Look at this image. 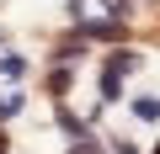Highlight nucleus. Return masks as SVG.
Wrapping results in <instances>:
<instances>
[{"label": "nucleus", "instance_id": "nucleus-1", "mask_svg": "<svg viewBox=\"0 0 160 154\" xmlns=\"http://www.w3.org/2000/svg\"><path fill=\"white\" fill-rule=\"evenodd\" d=\"M133 112H139V117H149V122H155V117H160V101H155V96H144V101H133Z\"/></svg>", "mask_w": 160, "mask_h": 154}, {"label": "nucleus", "instance_id": "nucleus-2", "mask_svg": "<svg viewBox=\"0 0 160 154\" xmlns=\"http://www.w3.org/2000/svg\"><path fill=\"white\" fill-rule=\"evenodd\" d=\"M75 154H96V149H91V143H75Z\"/></svg>", "mask_w": 160, "mask_h": 154}, {"label": "nucleus", "instance_id": "nucleus-3", "mask_svg": "<svg viewBox=\"0 0 160 154\" xmlns=\"http://www.w3.org/2000/svg\"><path fill=\"white\" fill-rule=\"evenodd\" d=\"M155 154H160V149H155Z\"/></svg>", "mask_w": 160, "mask_h": 154}]
</instances>
